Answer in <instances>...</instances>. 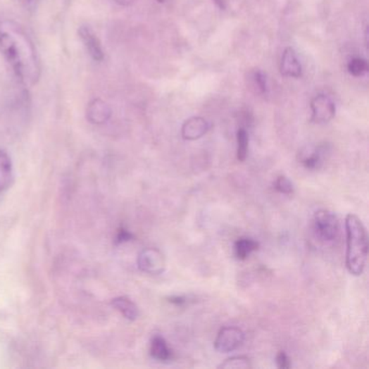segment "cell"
Instances as JSON below:
<instances>
[{
	"label": "cell",
	"instance_id": "obj_26",
	"mask_svg": "<svg viewBox=\"0 0 369 369\" xmlns=\"http://www.w3.org/2000/svg\"><path fill=\"white\" fill-rule=\"evenodd\" d=\"M215 5L220 8V9L225 10L227 8V4H225V0H213Z\"/></svg>",
	"mask_w": 369,
	"mask_h": 369
},
{
	"label": "cell",
	"instance_id": "obj_4",
	"mask_svg": "<svg viewBox=\"0 0 369 369\" xmlns=\"http://www.w3.org/2000/svg\"><path fill=\"white\" fill-rule=\"evenodd\" d=\"M245 342V334L241 328L235 326L223 327L218 332L215 340V349L219 353H230L237 350Z\"/></svg>",
	"mask_w": 369,
	"mask_h": 369
},
{
	"label": "cell",
	"instance_id": "obj_16",
	"mask_svg": "<svg viewBox=\"0 0 369 369\" xmlns=\"http://www.w3.org/2000/svg\"><path fill=\"white\" fill-rule=\"evenodd\" d=\"M236 142H237V149H236L237 161H245L248 156V150H249V137H248L247 130L243 127L237 130Z\"/></svg>",
	"mask_w": 369,
	"mask_h": 369
},
{
	"label": "cell",
	"instance_id": "obj_8",
	"mask_svg": "<svg viewBox=\"0 0 369 369\" xmlns=\"http://www.w3.org/2000/svg\"><path fill=\"white\" fill-rule=\"evenodd\" d=\"M327 152L326 144L304 147L299 153V163L308 170H318L324 164L325 156Z\"/></svg>",
	"mask_w": 369,
	"mask_h": 369
},
{
	"label": "cell",
	"instance_id": "obj_13",
	"mask_svg": "<svg viewBox=\"0 0 369 369\" xmlns=\"http://www.w3.org/2000/svg\"><path fill=\"white\" fill-rule=\"evenodd\" d=\"M112 306L127 320H136L140 315L138 306L128 297L115 298L113 299Z\"/></svg>",
	"mask_w": 369,
	"mask_h": 369
},
{
	"label": "cell",
	"instance_id": "obj_18",
	"mask_svg": "<svg viewBox=\"0 0 369 369\" xmlns=\"http://www.w3.org/2000/svg\"><path fill=\"white\" fill-rule=\"evenodd\" d=\"M250 78H251L253 87L257 90L258 94H268V92H269V86H268L267 75H265L262 70H254V72L250 74Z\"/></svg>",
	"mask_w": 369,
	"mask_h": 369
},
{
	"label": "cell",
	"instance_id": "obj_27",
	"mask_svg": "<svg viewBox=\"0 0 369 369\" xmlns=\"http://www.w3.org/2000/svg\"><path fill=\"white\" fill-rule=\"evenodd\" d=\"M157 1H158V3H161V4H164L165 1H166V0H157Z\"/></svg>",
	"mask_w": 369,
	"mask_h": 369
},
{
	"label": "cell",
	"instance_id": "obj_10",
	"mask_svg": "<svg viewBox=\"0 0 369 369\" xmlns=\"http://www.w3.org/2000/svg\"><path fill=\"white\" fill-rule=\"evenodd\" d=\"M87 120L92 124L103 125L108 122L112 116V108L106 101L94 99L87 106Z\"/></svg>",
	"mask_w": 369,
	"mask_h": 369
},
{
	"label": "cell",
	"instance_id": "obj_21",
	"mask_svg": "<svg viewBox=\"0 0 369 369\" xmlns=\"http://www.w3.org/2000/svg\"><path fill=\"white\" fill-rule=\"evenodd\" d=\"M276 365L280 369H288L292 367L289 356L284 351H280L275 358Z\"/></svg>",
	"mask_w": 369,
	"mask_h": 369
},
{
	"label": "cell",
	"instance_id": "obj_19",
	"mask_svg": "<svg viewBox=\"0 0 369 369\" xmlns=\"http://www.w3.org/2000/svg\"><path fill=\"white\" fill-rule=\"evenodd\" d=\"M368 70V63L364 58H353L348 63V72L354 77H361V76L367 74Z\"/></svg>",
	"mask_w": 369,
	"mask_h": 369
},
{
	"label": "cell",
	"instance_id": "obj_11",
	"mask_svg": "<svg viewBox=\"0 0 369 369\" xmlns=\"http://www.w3.org/2000/svg\"><path fill=\"white\" fill-rule=\"evenodd\" d=\"M280 73L286 77L299 78L302 75V66L296 51L288 47L284 50L280 61Z\"/></svg>",
	"mask_w": 369,
	"mask_h": 369
},
{
	"label": "cell",
	"instance_id": "obj_2",
	"mask_svg": "<svg viewBox=\"0 0 369 369\" xmlns=\"http://www.w3.org/2000/svg\"><path fill=\"white\" fill-rule=\"evenodd\" d=\"M346 265L349 273L360 276L364 273L368 258V234L362 220L349 213L346 218Z\"/></svg>",
	"mask_w": 369,
	"mask_h": 369
},
{
	"label": "cell",
	"instance_id": "obj_23",
	"mask_svg": "<svg viewBox=\"0 0 369 369\" xmlns=\"http://www.w3.org/2000/svg\"><path fill=\"white\" fill-rule=\"evenodd\" d=\"M132 239H134V235L125 229L120 230L118 234H117V242L118 243H126V242L131 241Z\"/></svg>",
	"mask_w": 369,
	"mask_h": 369
},
{
	"label": "cell",
	"instance_id": "obj_5",
	"mask_svg": "<svg viewBox=\"0 0 369 369\" xmlns=\"http://www.w3.org/2000/svg\"><path fill=\"white\" fill-rule=\"evenodd\" d=\"M138 267L144 273L159 275L166 270V259L157 248H145L139 254Z\"/></svg>",
	"mask_w": 369,
	"mask_h": 369
},
{
	"label": "cell",
	"instance_id": "obj_6",
	"mask_svg": "<svg viewBox=\"0 0 369 369\" xmlns=\"http://www.w3.org/2000/svg\"><path fill=\"white\" fill-rule=\"evenodd\" d=\"M311 122L314 124H327L336 115L334 101L326 94H318L311 101Z\"/></svg>",
	"mask_w": 369,
	"mask_h": 369
},
{
	"label": "cell",
	"instance_id": "obj_14",
	"mask_svg": "<svg viewBox=\"0 0 369 369\" xmlns=\"http://www.w3.org/2000/svg\"><path fill=\"white\" fill-rule=\"evenodd\" d=\"M13 178L11 158L5 151L0 150V193L5 191Z\"/></svg>",
	"mask_w": 369,
	"mask_h": 369
},
{
	"label": "cell",
	"instance_id": "obj_1",
	"mask_svg": "<svg viewBox=\"0 0 369 369\" xmlns=\"http://www.w3.org/2000/svg\"><path fill=\"white\" fill-rule=\"evenodd\" d=\"M0 54L22 85L33 87L42 74L37 48L25 28L11 19H0Z\"/></svg>",
	"mask_w": 369,
	"mask_h": 369
},
{
	"label": "cell",
	"instance_id": "obj_15",
	"mask_svg": "<svg viewBox=\"0 0 369 369\" xmlns=\"http://www.w3.org/2000/svg\"><path fill=\"white\" fill-rule=\"evenodd\" d=\"M259 249V243L249 237H241L234 244V256L237 260H246L250 254Z\"/></svg>",
	"mask_w": 369,
	"mask_h": 369
},
{
	"label": "cell",
	"instance_id": "obj_3",
	"mask_svg": "<svg viewBox=\"0 0 369 369\" xmlns=\"http://www.w3.org/2000/svg\"><path fill=\"white\" fill-rule=\"evenodd\" d=\"M312 230L318 241L323 243H332L338 239L340 233L338 217L332 211L320 209L314 213Z\"/></svg>",
	"mask_w": 369,
	"mask_h": 369
},
{
	"label": "cell",
	"instance_id": "obj_17",
	"mask_svg": "<svg viewBox=\"0 0 369 369\" xmlns=\"http://www.w3.org/2000/svg\"><path fill=\"white\" fill-rule=\"evenodd\" d=\"M218 367L223 369H249L253 368V364L248 356H235L227 358Z\"/></svg>",
	"mask_w": 369,
	"mask_h": 369
},
{
	"label": "cell",
	"instance_id": "obj_12",
	"mask_svg": "<svg viewBox=\"0 0 369 369\" xmlns=\"http://www.w3.org/2000/svg\"><path fill=\"white\" fill-rule=\"evenodd\" d=\"M150 354L154 360L159 361V362H168L173 358V351L169 348L164 337L159 336V334L153 337L151 340Z\"/></svg>",
	"mask_w": 369,
	"mask_h": 369
},
{
	"label": "cell",
	"instance_id": "obj_7",
	"mask_svg": "<svg viewBox=\"0 0 369 369\" xmlns=\"http://www.w3.org/2000/svg\"><path fill=\"white\" fill-rule=\"evenodd\" d=\"M78 35L90 58L96 62L103 61L104 50H103L100 38L94 31V28L89 25H82L78 28Z\"/></svg>",
	"mask_w": 369,
	"mask_h": 369
},
{
	"label": "cell",
	"instance_id": "obj_20",
	"mask_svg": "<svg viewBox=\"0 0 369 369\" xmlns=\"http://www.w3.org/2000/svg\"><path fill=\"white\" fill-rule=\"evenodd\" d=\"M274 189L284 195H292L294 192V184L286 175H278L274 181Z\"/></svg>",
	"mask_w": 369,
	"mask_h": 369
},
{
	"label": "cell",
	"instance_id": "obj_9",
	"mask_svg": "<svg viewBox=\"0 0 369 369\" xmlns=\"http://www.w3.org/2000/svg\"><path fill=\"white\" fill-rule=\"evenodd\" d=\"M209 129H211V124L204 117H191L183 124L181 136L187 141L199 140L208 132Z\"/></svg>",
	"mask_w": 369,
	"mask_h": 369
},
{
	"label": "cell",
	"instance_id": "obj_24",
	"mask_svg": "<svg viewBox=\"0 0 369 369\" xmlns=\"http://www.w3.org/2000/svg\"><path fill=\"white\" fill-rule=\"evenodd\" d=\"M114 1L117 5L124 6V7H127V6H130L134 4V0H114Z\"/></svg>",
	"mask_w": 369,
	"mask_h": 369
},
{
	"label": "cell",
	"instance_id": "obj_22",
	"mask_svg": "<svg viewBox=\"0 0 369 369\" xmlns=\"http://www.w3.org/2000/svg\"><path fill=\"white\" fill-rule=\"evenodd\" d=\"M189 298L185 297V296H171L168 298L169 304H173V306H179V308H182V306H187L189 304Z\"/></svg>",
	"mask_w": 369,
	"mask_h": 369
},
{
	"label": "cell",
	"instance_id": "obj_25",
	"mask_svg": "<svg viewBox=\"0 0 369 369\" xmlns=\"http://www.w3.org/2000/svg\"><path fill=\"white\" fill-rule=\"evenodd\" d=\"M20 1H21V4H23L24 6H26V7H34L39 0H20Z\"/></svg>",
	"mask_w": 369,
	"mask_h": 369
}]
</instances>
